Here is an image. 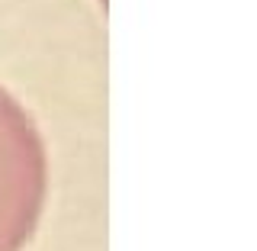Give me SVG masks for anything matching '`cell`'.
I'll list each match as a JSON object with an SVG mask.
<instances>
[{"label":"cell","instance_id":"6da1fadb","mask_svg":"<svg viewBox=\"0 0 257 251\" xmlns=\"http://www.w3.org/2000/svg\"><path fill=\"white\" fill-rule=\"evenodd\" d=\"M48 158L36 119L0 87V251H20L45 206Z\"/></svg>","mask_w":257,"mask_h":251}]
</instances>
